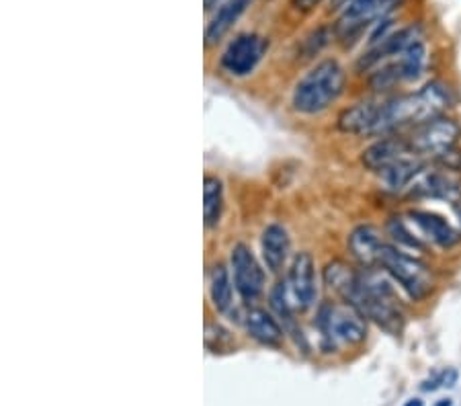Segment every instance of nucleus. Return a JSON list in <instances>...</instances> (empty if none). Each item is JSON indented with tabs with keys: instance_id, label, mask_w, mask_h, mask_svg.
I'll use <instances>...</instances> for the list:
<instances>
[{
	"instance_id": "f257e3e1",
	"label": "nucleus",
	"mask_w": 461,
	"mask_h": 406,
	"mask_svg": "<svg viewBox=\"0 0 461 406\" xmlns=\"http://www.w3.org/2000/svg\"><path fill=\"white\" fill-rule=\"evenodd\" d=\"M324 284L343 298L345 304L375 322L390 335H400L404 329V312L400 304L396 282L379 267L355 269L334 258L324 269Z\"/></svg>"
},
{
	"instance_id": "f03ea898",
	"label": "nucleus",
	"mask_w": 461,
	"mask_h": 406,
	"mask_svg": "<svg viewBox=\"0 0 461 406\" xmlns=\"http://www.w3.org/2000/svg\"><path fill=\"white\" fill-rule=\"evenodd\" d=\"M451 88L441 80H430L416 93L400 95L379 105L377 122L371 136H390L396 130L416 128V125L445 115L451 107Z\"/></svg>"
},
{
	"instance_id": "7ed1b4c3",
	"label": "nucleus",
	"mask_w": 461,
	"mask_h": 406,
	"mask_svg": "<svg viewBox=\"0 0 461 406\" xmlns=\"http://www.w3.org/2000/svg\"><path fill=\"white\" fill-rule=\"evenodd\" d=\"M345 91V70L337 60H322L295 85L292 105L297 113L316 115L329 109Z\"/></svg>"
},
{
	"instance_id": "20e7f679",
	"label": "nucleus",
	"mask_w": 461,
	"mask_h": 406,
	"mask_svg": "<svg viewBox=\"0 0 461 406\" xmlns=\"http://www.w3.org/2000/svg\"><path fill=\"white\" fill-rule=\"evenodd\" d=\"M377 267L388 273L396 285L402 287L414 302L427 300L435 292L437 282L429 265L390 242L382 248Z\"/></svg>"
},
{
	"instance_id": "39448f33",
	"label": "nucleus",
	"mask_w": 461,
	"mask_h": 406,
	"mask_svg": "<svg viewBox=\"0 0 461 406\" xmlns=\"http://www.w3.org/2000/svg\"><path fill=\"white\" fill-rule=\"evenodd\" d=\"M318 329L330 347H357L367 338V319L348 304H324L318 310Z\"/></svg>"
},
{
	"instance_id": "423d86ee",
	"label": "nucleus",
	"mask_w": 461,
	"mask_h": 406,
	"mask_svg": "<svg viewBox=\"0 0 461 406\" xmlns=\"http://www.w3.org/2000/svg\"><path fill=\"white\" fill-rule=\"evenodd\" d=\"M461 138V125L447 115H438L435 120H429L425 123L412 128L411 136H408V144H411L412 152L419 158H435L438 160L445 154L456 150L457 142Z\"/></svg>"
},
{
	"instance_id": "0eeeda50",
	"label": "nucleus",
	"mask_w": 461,
	"mask_h": 406,
	"mask_svg": "<svg viewBox=\"0 0 461 406\" xmlns=\"http://www.w3.org/2000/svg\"><path fill=\"white\" fill-rule=\"evenodd\" d=\"M402 5V0H351L334 25V33L340 40H351L369 25H377Z\"/></svg>"
},
{
	"instance_id": "6e6552de",
	"label": "nucleus",
	"mask_w": 461,
	"mask_h": 406,
	"mask_svg": "<svg viewBox=\"0 0 461 406\" xmlns=\"http://www.w3.org/2000/svg\"><path fill=\"white\" fill-rule=\"evenodd\" d=\"M269 41L257 33H242L228 43L221 54V70L230 77H247L263 60Z\"/></svg>"
},
{
	"instance_id": "1a4fd4ad",
	"label": "nucleus",
	"mask_w": 461,
	"mask_h": 406,
	"mask_svg": "<svg viewBox=\"0 0 461 406\" xmlns=\"http://www.w3.org/2000/svg\"><path fill=\"white\" fill-rule=\"evenodd\" d=\"M236 292L244 302H255L265 290L263 265L247 245H236L230 255Z\"/></svg>"
},
{
	"instance_id": "9d476101",
	"label": "nucleus",
	"mask_w": 461,
	"mask_h": 406,
	"mask_svg": "<svg viewBox=\"0 0 461 406\" xmlns=\"http://www.w3.org/2000/svg\"><path fill=\"white\" fill-rule=\"evenodd\" d=\"M411 158H419V157H416V154L412 152V148H411V144H408V140L392 138V136L379 138L377 142H374L369 148H366V150H363V154H361L363 167H366L367 171H374L377 175L390 171V168L398 167L400 162L411 160Z\"/></svg>"
},
{
	"instance_id": "9b49d317",
	"label": "nucleus",
	"mask_w": 461,
	"mask_h": 406,
	"mask_svg": "<svg viewBox=\"0 0 461 406\" xmlns=\"http://www.w3.org/2000/svg\"><path fill=\"white\" fill-rule=\"evenodd\" d=\"M287 287L292 298L295 300V306L300 310H308L314 306L318 298V285H316V263L310 253H297L292 261V269H289Z\"/></svg>"
},
{
	"instance_id": "f8f14e48",
	"label": "nucleus",
	"mask_w": 461,
	"mask_h": 406,
	"mask_svg": "<svg viewBox=\"0 0 461 406\" xmlns=\"http://www.w3.org/2000/svg\"><path fill=\"white\" fill-rule=\"evenodd\" d=\"M385 245H388V242L384 240V234L371 224L357 226L355 230L348 234L347 240L348 250H351V255L363 265V267H377L379 255H382V248Z\"/></svg>"
},
{
	"instance_id": "ddd939ff",
	"label": "nucleus",
	"mask_w": 461,
	"mask_h": 406,
	"mask_svg": "<svg viewBox=\"0 0 461 406\" xmlns=\"http://www.w3.org/2000/svg\"><path fill=\"white\" fill-rule=\"evenodd\" d=\"M260 250H263V261L271 273H279L285 267L289 253H292V240L287 230L281 224H271L263 230L260 239Z\"/></svg>"
},
{
	"instance_id": "4468645a",
	"label": "nucleus",
	"mask_w": 461,
	"mask_h": 406,
	"mask_svg": "<svg viewBox=\"0 0 461 406\" xmlns=\"http://www.w3.org/2000/svg\"><path fill=\"white\" fill-rule=\"evenodd\" d=\"M412 224L419 228L420 234H425L430 242H435L438 247L449 248L459 242V232L453 228L447 220L437 216L433 212H425V210H414L408 213Z\"/></svg>"
},
{
	"instance_id": "2eb2a0df",
	"label": "nucleus",
	"mask_w": 461,
	"mask_h": 406,
	"mask_svg": "<svg viewBox=\"0 0 461 406\" xmlns=\"http://www.w3.org/2000/svg\"><path fill=\"white\" fill-rule=\"evenodd\" d=\"M379 105H382V103L377 101L355 103L353 107L345 109L343 113L339 115V130L353 136H371L377 122Z\"/></svg>"
},
{
	"instance_id": "dca6fc26",
	"label": "nucleus",
	"mask_w": 461,
	"mask_h": 406,
	"mask_svg": "<svg viewBox=\"0 0 461 406\" xmlns=\"http://www.w3.org/2000/svg\"><path fill=\"white\" fill-rule=\"evenodd\" d=\"M244 329L249 337L255 338L257 343L267 347H279L284 343V329L273 319V316L263 308H249L242 319Z\"/></svg>"
},
{
	"instance_id": "f3484780",
	"label": "nucleus",
	"mask_w": 461,
	"mask_h": 406,
	"mask_svg": "<svg viewBox=\"0 0 461 406\" xmlns=\"http://www.w3.org/2000/svg\"><path fill=\"white\" fill-rule=\"evenodd\" d=\"M210 298L213 308L221 314H228L234 304V279L230 277L226 265H213L210 271Z\"/></svg>"
},
{
	"instance_id": "a211bd4d",
	"label": "nucleus",
	"mask_w": 461,
	"mask_h": 406,
	"mask_svg": "<svg viewBox=\"0 0 461 406\" xmlns=\"http://www.w3.org/2000/svg\"><path fill=\"white\" fill-rule=\"evenodd\" d=\"M250 0H228V3L221 6V9L215 13V17L212 19V23L207 25V32H205V43L207 46H213V43H218L221 37H224L230 27H232L238 17L247 11Z\"/></svg>"
},
{
	"instance_id": "6ab92c4d",
	"label": "nucleus",
	"mask_w": 461,
	"mask_h": 406,
	"mask_svg": "<svg viewBox=\"0 0 461 406\" xmlns=\"http://www.w3.org/2000/svg\"><path fill=\"white\" fill-rule=\"evenodd\" d=\"M224 210V185L213 175H205L203 179V220L207 228L218 226Z\"/></svg>"
},
{
	"instance_id": "aec40b11",
	"label": "nucleus",
	"mask_w": 461,
	"mask_h": 406,
	"mask_svg": "<svg viewBox=\"0 0 461 406\" xmlns=\"http://www.w3.org/2000/svg\"><path fill=\"white\" fill-rule=\"evenodd\" d=\"M215 341V345L212 347V353H221L228 351L234 347V338L230 332L221 327L218 322H205V347H210Z\"/></svg>"
},
{
	"instance_id": "412c9836",
	"label": "nucleus",
	"mask_w": 461,
	"mask_h": 406,
	"mask_svg": "<svg viewBox=\"0 0 461 406\" xmlns=\"http://www.w3.org/2000/svg\"><path fill=\"white\" fill-rule=\"evenodd\" d=\"M457 380H459L457 369L447 367L422 383V390H425V392H435V390H438V388H453L457 383Z\"/></svg>"
},
{
	"instance_id": "4be33fe9",
	"label": "nucleus",
	"mask_w": 461,
	"mask_h": 406,
	"mask_svg": "<svg viewBox=\"0 0 461 406\" xmlns=\"http://www.w3.org/2000/svg\"><path fill=\"white\" fill-rule=\"evenodd\" d=\"M351 0H330V6L332 9H340V6H347Z\"/></svg>"
},
{
	"instance_id": "5701e85b",
	"label": "nucleus",
	"mask_w": 461,
	"mask_h": 406,
	"mask_svg": "<svg viewBox=\"0 0 461 406\" xmlns=\"http://www.w3.org/2000/svg\"><path fill=\"white\" fill-rule=\"evenodd\" d=\"M404 406H425V402H422L420 398H411V401H408Z\"/></svg>"
},
{
	"instance_id": "b1692460",
	"label": "nucleus",
	"mask_w": 461,
	"mask_h": 406,
	"mask_svg": "<svg viewBox=\"0 0 461 406\" xmlns=\"http://www.w3.org/2000/svg\"><path fill=\"white\" fill-rule=\"evenodd\" d=\"M215 3H218V0H205V9H207V11H210V9H212V6H213Z\"/></svg>"
},
{
	"instance_id": "393cba45",
	"label": "nucleus",
	"mask_w": 461,
	"mask_h": 406,
	"mask_svg": "<svg viewBox=\"0 0 461 406\" xmlns=\"http://www.w3.org/2000/svg\"><path fill=\"white\" fill-rule=\"evenodd\" d=\"M435 406H453V401H449V398H447V401H441V402H437Z\"/></svg>"
}]
</instances>
